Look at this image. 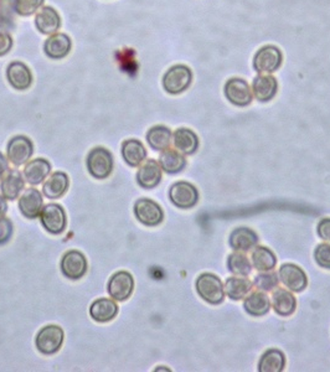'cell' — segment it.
Segmentation results:
<instances>
[{"label": "cell", "instance_id": "6da1fadb", "mask_svg": "<svg viewBox=\"0 0 330 372\" xmlns=\"http://www.w3.org/2000/svg\"><path fill=\"white\" fill-rule=\"evenodd\" d=\"M193 83V72L185 65H175L165 72L163 87L171 94H179L187 91Z\"/></svg>", "mask_w": 330, "mask_h": 372}, {"label": "cell", "instance_id": "7a4b0ae2", "mask_svg": "<svg viewBox=\"0 0 330 372\" xmlns=\"http://www.w3.org/2000/svg\"><path fill=\"white\" fill-rule=\"evenodd\" d=\"M199 296L210 304H220L225 298V288L219 277L215 274H201L196 280Z\"/></svg>", "mask_w": 330, "mask_h": 372}, {"label": "cell", "instance_id": "3957f363", "mask_svg": "<svg viewBox=\"0 0 330 372\" xmlns=\"http://www.w3.org/2000/svg\"><path fill=\"white\" fill-rule=\"evenodd\" d=\"M87 169L96 179H106L113 170V157L106 148L97 147L88 153Z\"/></svg>", "mask_w": 330, "mask_h": 372}, {"label": "cell", "instance_id": "277c9868", "mask_svg": "<svg viewBox=\"0 0 330 372\" xmlns=\"http://www.w3.org/2000/svg\"><path fill=\"white\" fill-rule=\"evenodd\" d=\"M283 62L281 50L273 45H266L253 57V69L259 73H273Z\"/></svg>", "mask_w": 330, "mask_h": 372}, {"label": "cell", "instance_id": "5b68a950", "mask_svg": "<svg viewBox=\"0 0 330 372\" xmlns=\"http://www.w3.org/2000/svg\"><path fill=\"white\" fill-rule=\"evenodd\" d=\"M40 220L45 230L52 235L62 234L66 229V213L62 206L57 203H49L43 208L41 214H40Z\"/></svg>", "mask_w": 330, "mask_h": 372}, {"label": "cell", "instance_id": "8992f818", "mask_svg": "<svg viewBox=\"0 0 330 372\" xmlns=\"http://www.w3.org/2000/svg\"><path fill=\"white\" fill-rule=\"evenodd\" d=\"M64 343V330L57 325H48L36 336V348L44 355H52L60 350Z\"/></svg>", "mask_w": 330, "mask_h": 372}, {"label": "cell", "instance_id": "52a82bcc", "mask_svg": "<svg viewBox=\"0 0 330 372\" xmlns=\"http://www.w3.org/2000/svg\"><path fill=\"white\" fill-rule=\"evenodd\" d=\"M225 94L232 104L238 107H246L253 101L252 88L243 78L238 77L230 78L226 83Z\"/></svg>", "mask_w": 330, "mask_h": 372}, {"label": "cell", "instance_id": "ba28073f", "mask_svg": "<svg viewBox=\"0 0 330 372\" xmlns=\"http://www.w3.org/2000/svg\"><path fill=\"white\" fill-rule=\"evenodd\" d=\"M134 215L145 226H158L164 219V213L158 203L149 199H139L134 205Z\"/></svg>", "mask_w": 330, "mask_h": 372}, {"label": "cell", "instance_id": "9c48e42d", "mask_svg": "<svg viewBox=\"0 0 330 372\" xmlns=\"http://www.w3.org/2000/svg\"><path fill=\"white\" fill-rule=\"evenodd\" d=\"M169 197L176 208H192L198 203L199 192L190 183L179 181L171 186Z\"/></svg>", "mask_w": 330, "mask_h": 372}, {"label": "cell", "instance_id": "30bf717a", "mask_svg": "<svg viewBox=\"0 0 330 372\" xmlns=\"http://www.w3.org/2000/svg\"><path fill=\"white\" fill-rule=\"evenodd\" d=\"M8 159L15 166L27 164L34 153L31 141L25 136H17L11 138L8 143Z\"/></svg>", "mask_w": 330, "mask_h": 372}, {"label": "cell", "instance_id": "8fae6325", "mask_svg": "<svg viewBox=\"0 0 330 372\" xmlns=\"http://www.w3.org/2000/svg\"><path fill=\"white\" fill-rule=\"evenodd\" d=\"M133 289H134V279L132 274L128 273L126 271L113 274L107 285L110 298L118 301H127L132 296Z\"/></svg>", "mask_w": 330, "mask_h": 372}, {"label": "cell", "instance_id": "7c38bea8", "mask_svg": "<svg viewBox=\"0 0 330 372\" xmlns=\"http://www.w3.org/2000/svg\"><path fill=\"white\" fill-rule=\"evenodd\" d=\"M61 271L65 277L72 280L82 278L87 272V259L81 252L69 251L61 261Z\"/></svg>", "mask_w": 330, "mask_h": 372}, {"label": "cell", "instance_id": "4fadbf2b", "mask_svg": "<svg viewBox=\"0 0 330 372\" xmlns=\"http://www.w3.org/2000/svg\"><path fill=\"white\" fill-rule=\"evenodd\" d=\"M6 78L13 88L17 91L29 90L33 83V73L28 66L20 61H14L6 69Z\"/></svg>", "mask_w": 330, "mask_h": 372}, {"label": "cell", "instance_id": "5bb4252c", "mask_svg": "<svg viewBox=\"0 0 330 372\" xmlns=\"http://www.w3.org/2000/svg\"><path fill=\"white\" fill-rule=\"evenodd\" d=\"M44 206V199L38 189H25L19 197V208L27 219H36L41 214Z\"/></svg>", "mask_w": 330, "mask_h": 372}, {"label": "cell", "instance_id": "9a60e30c", "mask_svg": "<svg viewBox=\"0 0 330 372\" xmlns=\"http://www.w3.org/2000/svg\"><path fill=\"white\" fill-rule=\"evenodd\" d=\"M72 43L66 34L56 33L50 35L45 41L44 51L51 60H62L71 52Z\"/></svg>", "mask_w": 330, "mask_h": 372}, {"label": "cell", "instance_id": "2e32d148", "mask_svg": "<svg viewBox=\"0 0 330 372\" xmlns=\"http://www.w3.org/2000/svg\"><path fill=\"white\" fill-rule=\"evenodd\" d=\"M163 169L160 166L159 162L155 159L144 160L139 166L137 173V181L143 189H155V186L159 185L163 176Z\"/></svg>", "mask_w": 330, "mask_h": 372}, {"label": "cell", "instance_id": "e0dca14e", "mask_svg": "<svg viewBox=\"0 0 330 372\" xmlns=\"http://www.w3.org/2000/svg\"><path fill=\"white\" fill-rule=\"evenodd\" d=\"M280 279L291 292H302L308 285L307 276L296 264H283L280 269Z\"/></svg>", "mask_w": 330, "mask_h": 372}, {"label": "cell", "instance_id": "ac0fdd59", "mask_svg": "<svg viewBox=\"0 0 330 372\" xmlns=\"http://www.w3.org/2000/svg\"><path fill=\"white\" fill-rule=\"evenodd\" d=\"M252 93L259 102H268L273 99L278 90V83L270 73H259L252 83Z\"/></svg>", "mask_w": 330, "mask_h": 372}, {"label": "cell", "instance_id": "d6986e66", "mask_svg": "<svg viewBox=\"0 0 330 372\" xmlns=\"http://www.w3.org/2000/svg\"><path fill=\"white\" fill-rule=\"evenodd\" d=\"M35 25L40 33L44 35L56 34L61 27L60 14L52 6H43L36 13Z\"/></svg>", "mask_w": 330, "mask_h": 372}, {"label": "cell", "instance_id": "ffe728a7", "mask_svg": "<svg viewBox=\"0 0 330 372\" xmlns=\"http://www.w3.org/2000/svg\"><path fill=\"white\" fill-rule=\"evenodd\" d=\"M24 189H25V181L19 170H8L6 176L1 178L0 190L1 195L6 197V200H15Z\"/></svg>", "mask_w": 330, "mask_h": 372}, {"label": "cell", "instance_id": "44dd1931", "mask_svg": "<svg viewBox=\"0 0 330 372\" xmlns=\"http://www.w3.org/2000/svg\"><path fill=\"white\" fill-rule=\"evenodd\" d=\"M245 310L253 317H262L270 312L271 301L264 290H253L245 296Z\"/></svg>", "mask_w": 330, "mask_h": 372}, {"label": "cell", "instance_id": "7402d4cb", "mask_svg": "<svg viewBox=\"0 0 330 372\" xmlns=\"http://www.w3.org/2000/svg\"><path fill=\"white\" fill-rule=\"evenodd\" d=\"M118 314V306L115 301L108 298H101L94 301V304L89 308V315L94 322L99 323H107L112 319H115Z\"/></svg>", "mask_w": 330, "mask_h": 372}, {"label": "cell", "instance_id": "603a6c76", "mask_svg": "<svg viewBox=\"0 0 330 372\" xmlns=\"http://www.w3.org/2000/svg\"><path fill=\"white\" fill-rule=\"evenodd\" d=\"M50 171H51V165L46 159H34L25 165L24 176L29 184L39 185L49 176Z\"/></svg>", "mask_w": 330, "mask_h": 372}, {"label": "cell", "instance_id": "cb8c5ba5", "mask_svg": "<svg viewBox=\"0 0 330 372\" xmlns=\"http://www.w3.org/2000/svg\"><path fill=\"white\" fill-rule=\"evenodd\" d=\"M70 185V179L65 173H54L46 178L44 186H43V192L46 197L49 199H59L67 192Z\"/></svg>", "mask_w": 330, "mask_h": 372}, {"label": "cell", "instance_id": "d4e9b609", "mask_svg": "<svg viewBox=\"0 0 330 372\" xmlns=\"http://www.w3.org/2000/svg\"><path fill=\"white\" fill-rule=\"evenodd\" d=\"M272 307L281 317H288L296 310L297 301L289 290L278 288L272 294Z\"/></svg>", "mask_w": 330, "mask_h": 372}, {"label": "cell", "instance_id": "484cf974", "mask_svg": "<svg viewBox=\"0 0 330 372\" xmlns=\"http://www.w3.org/2000/svg\"><path fill=\"white\" fill-rule=\"evenodd\" d=\"M173 142L180 153L190 155L195 153L199 147V138L192 129L179 128L173 133Z\"/></svg>", "mask_w": 330, "mask_h": 372}, {"label": "cell", "instance_id": "4316f807", "mask_svg": "<svg viewBox=\"0 0 330 372\" xmlns=\"http://www.w3.org/2000/svg\"><path fill=\"white\" fill-rule=\"evenodd\" d=\"M122 157L129 166H139L147 158V150L142 142L128 139L122 144Z\"/></svg>", "mask_w": 330, "mask_h": 372}, {"label": "cell", "instance_id": "83f0119b", "mask_svg": "<svg viewBox=\"0 0 330 372\" xmlns=\"http://www.w3.org/2000/svg\"><path fill=\"white\" fill-rule=\"evenodd\" d=\"M159 164L165 173L176 174L185 168L187 159L184 157V154L180 153L178 149H171L169 147L160 154Z\"/></svg>", "mask_w": 330, "mask_h": 372}, {"label": "cell", "instance_id": "f1b7e54d", "mask_svg": "<svg viewBox=\"0 0 330 372\" xmlns=\"http://www.w3.org/2000/svg\"><path fill=\"white\" fill-rule=\"evenodd\" d=\"M259 237L248 227H240L232 231L230 236V245L235 251H251L257 245Z\"/></svg>", "mask_w": 330, "mask_h": 372}, {"label": "cell", "instance_id": "f546056e", "mask_svg": "<svg viewBox=\"0 0 330 372\" xmlns=\"http://www.w3.org/2000/svg\"><path fill=\"white\" fill-rule=\"evenodd\" d=\"M252 283L245 276H235L227 279L225 283V293L234 301H240L252 290Z\"/></svg>", "mask_w": 330, "mask_h": 372}, {"label": "cell", "instance_id": "4dcf8cb0", "mask_svg": "<svg viewBox=\"0 0 330 372\" xmlns=\"http://www.w3.org/2000/svg\"><path fill=\"white\" fill-rule=\"evenodd\" d=\"M173 139V133L168 127L155 126L149 129L147 133V142L152 149L163 152L169 148Z\"/></svg>", "mask_w": 330, "mask_h": 372}, {"label": "cell", "instance_id": "1f68e13d", "mask_svg": "<svg viewBox=\"0 0 330 372\" xmlns=\"http://www.w3.org/2000/svg\"><path fill=\"white\" fill-rule=\"evenodd\" d=\"M253 269H257L259 272H266V271H272L277 264V258L275 253L268 250L267 247L257 246L253 248L252 256Z\"/></svg>", "mask_w": 330, "mask_h": 372}, {"label": "cell", "instance_id": "d6a6232c", "mask_svg": "<svg viewBox=\"0 0 330 372\" xmlns=\"http://www.w3.org/2000/svg\"><path fill=\"white\" fill-rule=\"evenodd\" d=\"M286 357L277 349L266 351L259 360V370L261 372H280L285 369Z\"/></svg>", "mask_w": 330, "mask_h": 372}, {"label": "cell", "instance_id": "836d02e7", "mask_svg": "<svg viewBox=\"0 0 330 372\" xmlns=\"http://www.w3.org/2000/svg\"><path fill=\"white\" fill-rule=\"evenodd\" d=\"M117 64L121 67L123 72H126L129 76H134L139 69V64L137 61V54L131 48L120 50L117 51Z\"/></svg>", "mask_w": 330, "mask_h": 372}, {"label": "cell", "instance_id": "e575fe53", "mask_svg": "<svg viewBox=\"0 0 330 372\" xmlns=\"http://www.w3.org/2000/svg\"><path fill=\"white\" fill-rule=\"evenodd\" d=\"M229 271L235 276H248L252 271V264L245 252L235 251L229 257Z\"/></svg>", "mask_w": 330, "mask_h": 372}, {"label": "cell", "instance_id": "d590c367", "mask_svg": "<svg viewBox=\"0 0 330 372\" xmlns=\"http://www.w3.org/2000/svg\"><path fill=\"white\" fill-rule=\"evenodd\" d=\"M13 1L14 0H0V31L9 33L15 27L14 14L17 13L14 11Z\"/></svg>", "mask_w": 330, "mask_h": 372}, {"label": "cell", "instance_id": "8d00e7d4", "mask_svg": "<svg viewBox=\"0 0 330 372\" xmlns=\"http://www.w3.org/2000/svg\"><path fill=\"white\" fill-rule=\"evenodd\" d=\"M45 0H14V11L20 17H30L44 6Z\"/></svg>", "mask_w": 330, "mask_h": 372}, {"label": "cell", "instance_id": "74e56055", "mask_svg": "<svg viewBox=\"0 0 330 372\" xmlns=\"http://www.w3.org/2000/svg\"><path fill=\"white\" fill-rule=\"evenodd\" d=\"M278 283H280V278H278L277 273L273 272V269L257 274L254 278V282H253V285L257 289L264 290V292L275 289L278 287Z\"/></svg>", "mask_w": 330, "mask_h": 372}, {"label": "cell", "instance_id": "f35d334b", "mask_svg": "<svg viewBox=\"0 0 330 372\" xmlns=\"http://www.w3.org/2000/svg\"><path fill=\"white\" fill-rule=\"evenodd\" d=\"M314 257L320 267L330 269V243H322L317 247Z\"/></svg>", "mask_w": 330, "mask_h": 372}, {"label": "cell", "instance_id": "ab89813d", "mask_svg": "<svg viewBox=\"0 0 330 372\" xmlns=\"http://www.w3.org/2000/svg\"><path fill=\"white\" fill-rule=\"evenodd\" d=\"M13 235V224L6 217H0V245H4L10 240Z\"/></svg>", "mask_w": 330, "mask_h": 372}, {"label": "cell", "instance_id": "60d3db41", "mask_svg": "<svg viewBox=\"0 0 330 372\" xmlns=\"http://www.w3.org/2000/svg\"><path fill=\"white\" fill-rule=\"evenodd\" d=\"M13 48V38L6 31H0V57L6 56Z\"/></svg>", "mask_w": 330, "mask_h": 372}, {"label": "cell", "instance_id": "b9f144b4", "mask_svg": "<svg viewBox=\"0 0 330 372\" xmlns=\"http://www.w3.org/2000/svg\"><path fill=\"white\" fill-rule=\"evenodd\" d=\"M318 235L324 241L330 242V219H323L318 224Z\"/></svg>", "mask_w": 330, "mask_h": 372}, {"label": "cell", "instance_id": "7bdbcfd3", "mask_svg": "<svg viewBox=\"0 0 330 372\" xmlns=\"http://www.w3.org/2000/svg\"><path fill=\"white\" fill-rule=\"evenodd\" d=\"M8 170H9L8 159H6L3 154L0 153V179L6 176V173Z\"/></svg>", "mask_w": 330, "mask_h": 372}, {"label": "cell", "instance_id": "ee69618b", "mask_svg": "<svg viewBox=\"0 0 330 372\" xmlns=\"http://www.w3.org/2000/svg\"><path fill=\"white\" fill-rule=\"evenodd\" d=\"M8 211V205H6V199L4 196H0V217H3Z\"/></svg>", "mask_w": 330, "mask_h": 372}]
</instances>
